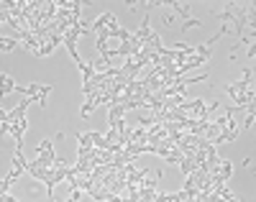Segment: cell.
<instances>
[{
	"label": "cell",
	"instance_id": "8992f818",
	"mask_svg": "<svg viewBox=\"0 0 256 202\" xmlns=\"http://www.w3.org/2000/svg\"><path fill=\"white\" fill-rule=\"evenodd\" d=\"M16 90H18V84H16L10 77H6V74H3V98H6L8 92H16Z\"/></svg>",
	"mask_w": 256,
	"mask_h": 202
},
{
	"label": "cell",
	"instance_id": "5b68a950",
	"mask_svg": "<svg viewBox=\"0 0 256 202\" xmlns=\"http://www.w3.org/2000/svg\"><path fill=\"white\" fill-rule=\"evenodd\" d=\"M105 26H108V28H116V26H118V20H116L113 13H102V16L95 20V24L90 26V31H102Z\"/></svg>",
	"mask_w": 256,
	"mask_h": 202
},
{
	"label": "cell",
	"instance_id": "7a4b0ae2",
	"mask_svg": "<svg viewBox=\"0 0 256 202\" xmlns=\"http://www.w3.org/2000/svg\"><path fill=\"white\" fill-rule=\"evenodd\" d=\"M24 169H26V164H24V156H20V148L16 146V156H13V169H10V174L3 179V192H8V187L16 182V179L24 174Z\"/></svg>",
	"mask_w": 256,
	"mask_h": 202
},
{
	"label": "cell",
	"instance_id": "6da1fadb",
	"mask_svg": "<svg viewBox=\"0 0 256 202\" xmlns=\"http://www.w3.org/2000/svg\"><path fill=\"white\" fill-rule=\"evenodd\" d=\"M228 95L236 100V108H244L246 102L254 100V74H251V70H246L244 77L236 84H228Z\"/></svg>",
	"mask_w": 256,
	"mask_h": 202
},
{
	"label": "cell",
	"instance_id": "277c9868",
	"mask_svg": "<svg viewBox=\"0 0 256 202\" xmlns=\"http://www.w3.org/2000/svg\"><path fill=\"white\" fill-rule=\"evenodd\" d=\"M49 92H52V87H38V84H28V87H24V95L31 98V100L38 102V105H46Z\"/></svg>",
	"mask_w": 256,
	"mask_h": 202
},
{
	"label": "cell",
	"instance_id": "52a82bcc",
	"mask_svg": "<svg viewBox=\"0 0 256 202\" xmlns=\"http://www.w3.org/2000/svg\"><path fill=\"white\" fill-rule=\"evenodd\" d=\"M0 46H3V52H13L16 49V38H0Z\"/></svg>",
	"mask_w": 256,
	"mask_h": 202
},
{
	"label": "cell",
	"instance_id": "3957f363",
	"mask_svg": "<svg viewBox=\"0 0 256 202\" xmlns=\"http://www.w3.org/2000/svg\"><path fill=\"white\" fill-rule=\"evenodd\" d=\"M56 162V156H54V146L52 141H41L38 144V156L34 159V164H41V166H49Z\"/></svg>",
	"mask_w": 256,
	"mask_h": 202
}]
</instances>
